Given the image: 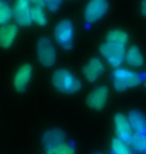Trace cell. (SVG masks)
Instances as JSON below:
<instances>
[{
	"mask_svg": "<svg viewBox=\"0 0 146 154\" xmlns=\"http://www.w3.org/2000/svg\"><path fill=\"white\" fill-rule=\"evenodd\" d=\"M94 154H101V153H94Z\"/></svg>",
	"mask_w": 146,
	"mask_h": 154,
	"instance_id": "d4e9b609",
	"label": "cell"
},
{
	"mask_svg": "<svg viewBox=\"0 0 146 154\" xmlns=\"http://www.w3.org/2000/svg\"><path fill=\"white\" fill-rule=\"evenodd\" d=\"M104 72V65L97 57L91 58L83 67L82 73L84 78L89 82L96 81Z\"/></svg>",
	"mask_w": 146,
	"mask_h": 154,
	"instance_id": "8fae6325",
	"label": "cell"
},
{
	"mask_svg": "<svg viewBox=\"0 0 146 154\" xmlns=\"http://www.w3.org/2000/svg\"><path fill=\"white\" fill-rule=\"evenodd\" d=\"M139 74L126 68H116L113 72V84L117 91H124L140 84Z\"/></svg>",
	"mask_w": 146,
	"mask_h": 154,
	"instance_id": "7a4b0ae2",
	"label": "cell"
},
{
	"mask_svg": "<svg viewBox=\"0 0 146 154\" xmlns=\"http://www.w3.org/2000/svg\"><path fill=\"white\" fill-rule=\"evenodd\" d=\"M30 2L37 6H44V0H30Z\"/></svg>",
	"mask_w": 146,
	"mask_h": 154,
	"instance_id": "603a6c76",
	"label": "cell"
},
{
	"mask_svg": "<svg viewBox=\"0 0 146 154\" xmlns=\"http://www.w3.org/2000/svg\"><path fill=\"white\" fill-rule=\"evenodd\" d=\"M99 52L113 67H118L125 59V45L105 41L99 47Z\"/></svg>",
	"mask_w": 146,
	"mask_h": 154,
	"instance_id": "3957f363",
	"label": "cell"
},
{
	"mask_svg": "<svg viewBox=\"0 0 146 154\" xmlns=\"http://www.w3.org/2000/svg\"><path fill=\"white\" fill-rule=\"evenodd\" d=\"M54 37L58 45L65 50L73 47L74 41V26L68 19H63L57 23L54 28Z\"/></svg>",
	"mask_w": 146,
	"mask_h": 154,
	"instance_id": "277c9868",
	"label": "cell"
},
{
	"mask_svg": "<svg viewBox=\"0 0 146 154\" xmlns=\"http://www.w3.org/2000/svg\"><path fill=\"white\" fill-rule=\"evenodd\" d=\"M65 132L59 128H50L46 130L42 135V145L45 147V149L50 147L56 146L58 144L65 142Z\"/></svg>",
	"mask_w": 146,
	"mask_h": 154,
	"instance_id": "7c38bea8",
	"label": "cell"
},
{
	"mask_svg": "<svg viewBox=\"0 0 146 154\" xmlns=\"http://www.w3.org/2000/svg\"><path fill=\"white\" fill-rule=\"evenodd\" d=\"M18 34V27L16 24H5L0 27V47L7 49L11 47Z\"/></svg>",
	"mask_w": 146,
	"mask_h": 154,
	"instance_id": "4fadbf2b",
	"label": "cell"
},
{
	"mask_svg": "<svg viewBox=\"0 0 146 154\" xmlns=\"http://www.w3.org/2000/svg\"><path fill=\"white\" fill-rule=\"evenodd\" d=\"M126 63L132 67H140L144 64V58L137 46H131L125 53Z\"/></svg>",
	"mask_w": 146,
	"mask_h": 154,
	"instance_id": "9a60e30c",
	"label": "cell"
},
{
	"mask_svg": "<svg viewBox=\"0 0 146 154\" xmlns=\"http://www.w3.org/2000/svg\"><path fill=\"white\" fill-rule=\"evenodd\" d=\"M33 76V67L30 65L29 63L22 64L12 79V84H13L14 89L18 93H23L25 92L27 86H28L29 82L31 81V78Z\"/></svg>",
	"mask_w": 146,
	"mask_h": 154,
	"instance_id": "52a82bcc",
	"label": "cell"
},
{
	"mask_svg": "<svg viewBox=\"0 0 146 154\" xmlns=\"http://www.w3.org/2000/svg\"><path fill=\"white\" fill-rule=\"evenodd\" d=\"M108 88L106 86H99L90 92L86 98V104L93 110L103 109L108 100Z\"/></svg>",
	"mask_w": 146,
	"mask_h": 154,
	"instance_id": "9c48e42d",
	"label": "cell"
},
{
	"mask_svg": "<svg viewBox=\"0 0 146 154\" xmlns=\"http://www.w3.org/2000/svg\"><path fill=\"white\" fill-rule=\"evenodd\" d=\"M132 148L138 152H146V134L145 133H133L130 141Z\"/></svg>",
	"mask_w": 146,
	"mask_h": 154,
	"instance_id": "d6986e66",
	"label": "cell"
},
{
	"mask_svg": "<svg viewBox=\"0 0 146 154\" xmlns=\"http://www.w3.org/2000/svg\"><path fill=\"white\" fill-rule=\"evenodd\" d=\"M111 149H112L113 154H132L127 143L117 137L113 138L111 141Z\"/></svg>",
	"mask_w": 146,
	"mask_h": 154,
	"instance_id": "44dd1931",
	"label": "cell"
},
{
	"mask_svg": "<svg viewBox=\"0 0 146 154\" xmlns=\"http://www.w3.org/2000/svg\"><path fill=\"white\" fill-rule=\"evenodd\" d=\"M127 119L135 133H146V117L138 110H132L127 115Z\"/></svg>",
	"mask_w": 146,
	"mask_h": 154,
	"instance_id": "5bb4252c",
	"label": "cell"
},
{
	"mask_svg": "<svg viewBox=\"0 0 146 154\" xmlns=\"http://www.w3.org/2000/svg\"><path fill=\"white\" fill-rule=\"evenodd\" d=\"M46 154H75V149L71 144L63 142L46 149Z\"/></svg>",
	"mask_w": 146,
	"mask_h": 154,
	"instance_id": "ffe728a7",
	"label": "cell"
},
{
	"mask_svg": "<svg viewBox=\"0 0 146 154\" xmlns=\"http://www.w3.org/2000/svg\"><path fill=\"white\" fill-rule=\"evenodd\" d=\"M13 18V10L4 0H0V25L8 24Z\"/></svg>",
	"mask_w": 146,
	"mask_h": 154,
	"instance_id": "ac0fdd59",
	"label": "cell"
},
{
	"mask_svg": "<svg viewBox=\"0 0 146 154\" xmlns=\"http://www.w3.org/2000/svg\"><path fill=\"white\" fill-rule=\"evenodd\" d=\"M62 2H63V0H44V6L47 7L48 10L55 12L61 6Z\"/></svg>",
	"mask_w": 146,
	"mask_h": 154,
	"instance_id": "7402d4cb",
	"label": "cell"
},
{
	"mask_svg": "<svg viewBox=\"0 0 146 154\" xmlns=\"http://www.w3.org/2000/svg\"><path fill=\"white\" fill-rule=\"evenodd\" d=\"M30 3V0H15L12 10L13 18L18 25L27 27L32 22Z\"/></svg>",
	"mask_w": 146,
	"mask_h": 154,
	"instance_id": "ba28073f",
	"label": "cell"
},
{
	"mask_svg": "<svg viewBox=\"0 0 146 154\" xmlns=\"http://www.w3.org/2000/svg\"><path fill=\"white\" fill-rule=\"evenodd\" d=\"M31 20L39 26H44L47 23V18L42 6L34 5L31 7Z\"/></svg>",
	"mask_w": 146,
	"mask_h": 154,
	"instance_id": "e0dca14e",
	"label": "cell"
},
{
	"mask_svg": "<svg viewBox=\"0 0 146 154\" xmlns=\"http://www.w3.org/2000/svg\"><path fill=\"white\" fill-rule=\"evenodd\" d=\"M107 0H89L84 10V18L87 23H94L106 14Z\"/></svg>",
	"mask_w": 146,
	"mask_h": 154,
	"instance_id": "8992f818",
	"label": "cell"
},
{
	"mask_svg": "<svg viewBox=\"0 0 146 154\" xmlns=\"http://www.w3.org/2000/svg\"><path fill=\"white\" fill-rule=\"evenodd\" d=\"M114 127L117 138L126 143H130L133 136V130L129 124L127 116L123 115L122 113H117L114 116Z\"/></svg>",
	"mask_w": 146,
	"mask_h": 154,
	"instance_id": "30bf717a",
	"label": "cell"
},
{
	"mask_svg": "<svg viewBox=\"0 0 146 154\" xmlns=\"http://www.w3.org/2000/svg\"><path fill=\"white\" fill-rule=\"evenodd\" d=\"M145 86H146V83H145Z\"/></svg>",
	"mask_w": 146,
	"mask_h": 154,
	"instance_id": "484cf974",
	"label": "cell"
},
{
	"mask_svg": "<svg viewBox=\"0 0 146 154\" xmlns=\"http://www.w3.org/2000/svg\"><path fill=\"white\" fill-rule=\"evenodd\" d=\"M141 13L146 16V0H142L141 2Z\"/></svg>",
	"mask_w": 146,
	"mask_h": 154,
	"instance_id": "cb8c5ba5",
	"label": "cell"
},
{
	"mask_svg": "<svg viewBox=\"0 0 146 154\" xmlns=\"http://www.w3.org/2000/svg\"><path fill=\"white\" fill-rule=\"evenodd\" d=\"M106 41L117 43V44L126 45L128 42V34L121 29L110 30L106 35Z\"/></svg>",
	"mask_w": 146,
	"mask_h": 154,
	"instance_id": "2e32d148",
	"label": "cell"
},
{
	"mask_svg": "<svg viewBox=\"0 0 146 154\" xmlns=\"http://www.w3.org/2000/svg\"><path fill=\"white\" fill-rule=\"evenodd\" d=\"M36 55L39 63L44 67H52L56 61V50L50 39L41 37L37 41Z\"/></svg>",
	"mask_w": 146,
	"mask_h": 154,
	"instance_id": "5b68a950",
	"label": "cell"
},
{
	"mask_svg": "<svg viewBox=\"0 0 146 154\" xmlns=\"http://www.w3.org/2000/svg\"><path fill=\"white\" fill-rule=\"evenodd\" d=\"M51 83L61 94H75L81 89L82 83L73 72L67 69H57L52 73Z\"/></svg>",
	"mask_w": 146,
	"mask_h": 154,
	"instance_id": "6da1fadb",
	"label": "cell"
}]
</instances>
